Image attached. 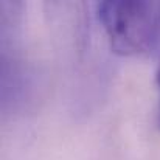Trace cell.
Listing matches in <instances>:
<instances>
[{
	"label": "cell",
	"mask_w": 160,
	"mask_h": 160,
	"mask_svg": "<svg viewBox=\"0 0 160 160\" xmlns=\"http://www.w3.org/2000/svg\"><path fill=\"white\" fill-rule=\"evenodd\" d=\"M98 17L118 54L140 56L160 45L159 2H101Z\"/></svg>",
	"instance_id": "1"
},
{
	"label": "cell",
	"mask_w": 160,
	"mask_h": 160,
	"mask_svg": "<svg viewBox=\"0 0 160 160\" xmlns=\"http://www.w3.org/2000/svg\"><path fill=\"white\" fill-rule=\"evenodd\" d=\"M156 79H157V84L160 86V65H159V68H157V75H156Z\"/></svg>",
	"instance_id": "2"
},
{
	"label": "cell",
	"mask_w": 160,
	"mask_h": 160,
	"mask_svg": "<svg viewBox=\"0 0 160 160\" xmlns=\"http://www.w3.org/2000/svg\"><path fill=\"white\" fill-rule=\"evenodd\" d=\"M157 118H159V124H160V107H159V113H157Z\"/></svg>",
	"instance_id": "3"
}]
</instances>
